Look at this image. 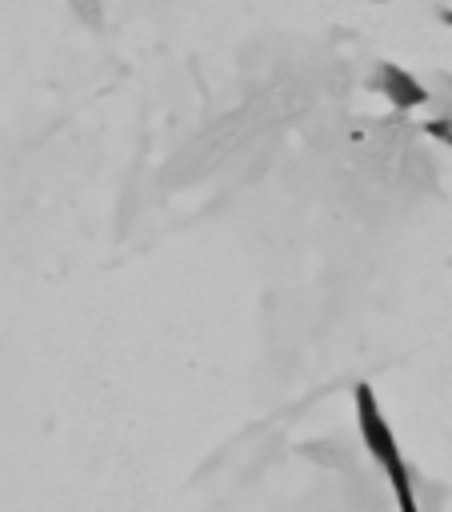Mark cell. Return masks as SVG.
Instances as JSON below:
<instances>
[{
	"label": "cell",
	"mask_w": 452,
	"mask_h": 512,
	"mask_svg": "<svg viewBox=\"0 0 452 512\" xmlns=\"http://www.w3.org/2000/svg\"><path fill=\"white\" fill-rule=\"evenodd\" d=\"M448 144H452V136H448Z\"/></svg>",
	"instance_id": "obj_1"
}]
</instances>
